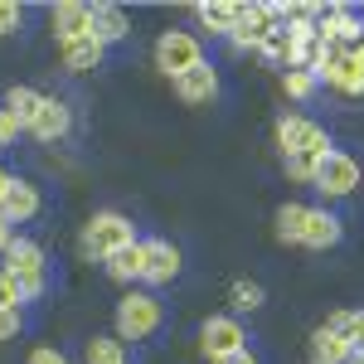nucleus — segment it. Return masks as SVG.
I'll return each instance as SVG.
<instances>
[{"label":"nucleus","mask_w":364,"mask_h":364,"mask_svg":"<svg viewBox=\"0 0 364 364\" xmlns=\"http://www.w3.org/2000/svg\"><path fill=\"white\" fill-rule=\"evenodd\" d=\"M68 127H73V112H68V102L63 97H44V107H39V117H34V136L39 141H63L68 136Z\"/></svg>","instance_id":"obj_13"},{"label":"nucleus","mask_w":364,"mask_h":364,"mask_svg":"<svg viewBox=\"0 0 364 364\" xmlns=\"http://www.w3.org/2000/svg\"><path fill=\"white\" fill-rule=\"evenodd\" d=\"M350 364H364V345H355V350H350Z\"/></svg>","instance_id":"obj_37"},{"label":"nucleus","mask_w":364,"mask_h":364,"mask_svg":"<svg viewBox=\"0 0 364 364\" xmlns=\"http://www.w3.org/2000/svg\"><path fill=\"white\" fill-rule=\"evenodd\" d=\"M316 78L340 87V92H350V97H364V63L350 58V54H340V49H331V58L316 68Z\"/></svg>","instance_id":"obj_9"},{"label":"nucleus","mask_w":364,"mask_h":364,"mask_svg":"<svg viewBox=\"0 0 364 364\" xmlns=\"http://www.w3.org/2000/svg\"><path fill=\"white\" fill-rule=\"evenodd\" d=\"M20 20H25V10H20L15 0H0V34H15Z\"/></svg>","instance_id":"obj_30"},{"label":"nucleus","mask_w":364,"mask_h":364,"mask_svg":"<svg viewBox=\"0 0 364 364\" xmlns=\"http://www.w3.org/2000/svg\"><path fill=\"white\" fill-rule=\"evenodd\" d=\"M326 326H336V331L350 340V345H364V311H336Z\"/></svg>","instance_id":"obj_27"},{"label":"nucleus","mask_w":364,"mask_h":364,"mask_svg":"<svg viewBox=\"0 0 364 364\" xmlns=\"http://www.w3.org/2000/svg\"><path fill=\"white\" fill-rule=\"evenodd\" d=\"M39 107H44V92H34V87H25V83H15L10 92H5V112L20 122V132H29V127H34Z\"/></svg>","instance_id":"obj_17"},{"label":"nucleus","mask_w":364,"mask_h":364,"mask_svg":"<svg viewBox=\"0 0 364 364\" xmlns=\"http://www.w3.org/2000/svg\"><path fill=\"white\" fill-rule=\"evenodd\" d=\"M15 136H20V122L0 107V151H5V146H15Z\"/></svg>","instance_id":"obj_33"},{"label":"nucleus","mask_w":364,"mask_h":364,"mask_svg":"<svg viewBox=\"0 0 364 364\" xmlns=\"http://www.w3.org/2000/svg\"><path fill=\"white\" fill-rule=\"evenodd\" d=\"M127 29H132V20H127L117 5H92V34H97L102 44H117V39H127Z\"/></svg>","instance_id":"obj_21"},{"label":"nucleus","mask_w":364,"mask_h":364,"mask_svg":"<svg viewBox=\"0 0 364 364\" xmlns=\"http://www.w3.org/2000/svg\"><path fill=\"white\" fill-rule=\"evenodd\" d=\"M262 58L272 63V68H282V73H291L296 68V49H291V29H277L267 44H262Z\"/></svg>","instance_id":"obj_22"},{"label":"nucleus","mask_w":364,"mask_h":364,"mask_svg":"<svg viewBox=\"0 0 364 364\" xmlns=\"http://www.w3.org/2000/svg\"><path fill=\"white\" fill-rule=\"evenodd\" d=\"M10 190H15V175L0 166V209H5V199H10Z\"/></svg>","instance_id":"obj_34"},{"label":"nucleus","mask_w":364,"mask_h":364,"mask_svg":"<svg viewBox=\"0 0 364 364\" xmlns=\"http://www.w3.org/2000/svg\"><path fill=\"white\" fill-rule=\"evenodd\" d=\"M25 306V291H20V282L10 277L5 267H0V311H20Z\"/></svg>","instance_id":"obj_29"},{"label":"nucleus","mask_w":364,"mask_h":364,"mask_svg":"<svg viewBox=\"0 0 364 364\" xmlns=\"http://www.w3.org/2000/svg\"><path fill=\"white\" fill-rule=\"evenodd\" d=\"M277 29H287V25L277 20V10H272V5H243V10H238V25H233V34H228V39H233L238 49L262 54V44H267Z\"/></svg>","instance_id":"obj_7"},{"label":"nucleus","mask_w":364,"mask_h":364,"mask_svg":"<svg viewBox=\"0 0 364 364\" xmlns=\"http://www.w3.org/2000/svg\"><path fill=\"white\" fill-rule=\"evenodd\" d=\"M161 321H166V311L151 291H127L117 301V340H151L161 331Z\"/></svg>","instance_id":"obj_2"},{"label":"nucleus","mask_w":364,"mask_h":364,"mask_svg":"<svg viewBox=\"0 0 364 364\" xmlns=\"http://www.w3.org/2000/svg\"><path fill=\"white\" fill-rule=\"evenodd\" d=\"M58 54H63V68H73V73H87V68H97V63H102L107 44H102L97 34H87V39H68V44H58Z\"/></svg>","instance_id":"obj_15"},{"label":"nucleus","mask_w":364,"mask_h":364,"mask_svg":"<svg viewBox=\"0 0 364 364\" xmlns=\"http://www.w3.org/2000/svg\"><path fill=\"white\" fill-rule=\"evenodd\" d=\"M141 248H146V277L151 287H170V282L180 277V248L166 243V238H141Z\"/></svg>","instance_id":"obj_10"},{"label":"nucleus","mask_w":364,"mask_h":364,"mask_svg":"<svg viewBox=\"0 0 364 364\" xmlns=\"http://www.w3.org/2000/svg\"><path fill=\"white\" fill-rule=\"evenodd\" d=\"M175 92H180V102L204 107V102H214V97H219V73H214L209 63H199V68L185 73V78H175Z\"/></svg>","instance_id":"obj_12"},{"label":"nucleus","mask_w":364,"mask_h":364,"mask_svg":"<svg viewBox=\"0 0 364 364\" xmlns=\"http://www.w3.org/2000/svg\"><path fill=\"white\" fill-rule=\"evenodd\" d=\"M228 301H233V311H257L262 306V287L248 277H238L233 287H228Z\"/></svg>","instance_id":"obj_26"},{"label":"nucleus","mask_w":364,"mask_h":364,"mask_svg":"<svg viewBox=\"0 0 364 364\" xmlns=\"http://www.w3.org/2000/svg\"><path fill=\"white\" fill-rule=\"evenodd\" d=\"M277 146L282 156H311V161H326L336 146L326 136V127H316L311 117H282L277 122Z\"/></svg>","instance_id":"obj_3"},{"label":"nucleus","mask_w":364,"mask_h":364,"mask_svg":"<svg viewBox=\"0 0 364 364\" xmlns=\"http://www.w3.org/2000/svg\"><path fill=\"white\" fill-rule=\"evenodd\" d=\"M301 224H306V204H282L277 209V238L282 243H301Z\"/></svg>","instance_id":"obj_24"},{"label":"nucleus","mask_w":364,"mask_h":364,"mask_svg":"<svg viewBox=\"0 0 364 364\" xmlns=\"http://www.w3.org/2000/svg\"><path fill=\"white\" fill-rule=\"evenodd\" d=\"M127 243H136V228H132L127 214H117V209H102V214H92L83 224V252L97 257V262H107V257L122 252Z\"/></svg>","instance_id":"obj_1"},{"label":"nucleus","mask_w":364,"mask_h":364,"mask_svg":"<svg viewBox=\"0 0 364 364\" xmlns=\"http://www.w3.org/2000/svg\"><path fill=\"white\" fill-rule=\"evenodd\" d=\"M238 10H243V5H224V0H204V5H195L199 25L209 29V34H233V25H238Z\"/></svg>","instance_id":"obj_19"},{"label":"nucleus","mask_w":364,"mask_h":364,"mask_svg":"<svg viewBox=\"0 0 364 364\" xmlns=\"http://www.w3.org/2000/svg\"><path fill=\"white\" fill-rule=\"evenodd\" d=\"M83 364H127V350H122V340H117V336H92V340H87Z\"/></svg>","instance_id":"obj_23"},{"label":"nucleus","mask_w":364,"mask_h":364,"mask_svg":"<svg viewBox=\"0 0 364 364\" xmlns=\"http://www.w3.org/2000/svg\"><path fill=\"white\" fill-rule=\"evenodd\" d=\"M204 63V49H199L195 34H185V29H166L161 39H156V68L170 73V78H185L190 68Z\"/></svg>","instance_id":"obj_5"},{"label":"nucleus","mask_w":364,"mask_h":364,"mask_svg":"<svg viewBox=\"0 0 364 364\" xmlns=\"http://www.w3.org/2000/svg\"><path fill=\"white\" fill-rule=\"evenodd\" d=\"M49 20H54V39L58 44L87 39V34H92V5H83V0H63V5L49 10Z\"/></svg>","instance_id":"obj_11"},{"label":"nucleus","mask_w":364,"mask_h":364,"mask_svg":"<svg viewBox=\"0 0 364 364\" xmlns=\"http://www.w3.org/2000/svg\"><path fill=\"white\" fill-rule=\"evenodd\" d=\"M20 331H25V321H20V311H0V345H5V340H15Z\"/></svg>","instance_id":"obj_31"},{"label":"nucleus","mask_w":364,"mask_h":364,"mask_svg":"<svg viewBox=\"0 0 364 364\" xmlns=\"http://www.w3.org/2000/svg\"><path fill=\"white\" fill-rule=\"evenodd\" d=\"M340 243V219L331 209H306V224H301V248H336Z\"/></svg>","instance_id":"obj_14"},{"label":"nucleus","mask_w":364,"mask_h":364,"mask_svg":"<svg viewBox=\"0 0 364 364\" xmlns=\"http://www.w3.org/2000/svg\"><path fill=\"white\" fill-rule=\"evenodd\" d=\"M350 350H355V345L340 336L336 326H321V331L311 336V360L316 364H350Z\"/></svg>","instance_id":"obj_16"},{"label":"nucleus","mask_w":364,"mask_h":364,"mask_svg":"<svg viewBox=\"0 0 364 364\" xmlns=\"http://www.w3.org/2000/svg\"><path fill=\"white\" fill-rule=\"evenodd\" d=\"M107 277H117V282H141L146 277V248H141V238L107 257Z\"/></svg>","instance_id":"obj_18"},{"label":"nucleus","mask_w":364,"mask_h":364,"mask_svg":"<svg viewBox=\"0 0 364 364\" xmlns=\"http://www.w3.org/2000/svg\"><path fill=\"white\" fill-rule=\"evenodd\" d=\"M25 364H68V355H63V350H54V345H39V350H29Z\"/></svg>","instance_id":"obj_32"},{"label":"nucleus","mask_w":364,"mask_h":364,"mask_svg":"<svg viewBox=\"0 0 364 364\" xmlns=\"http://www.w3.org/2000/svg\"><path fill=\"white\" fill-rule=\"evenodd\" d=\"M282 166H287V175H291V180L316 185V166H321V161H311V156H282Z\"/></svg>","instance_id":"obj_28"},{"label":"nucleus","mask_w":364,"mask_h":364,"mask_svg":"<svg viewBox=\"0 0 364 364\" xmlns=\"http://www.w3.org/2000/svg\"><path fill=\"white\" fill-rule=\"evenodd\" d=\"M282 87H287V97H296V102H306L311 92L321 87V78H316L311 68H291V73H282Z\"/></svg>","instance_id":"obj_25"},{"label":"nucleus","mask_w":364,"mask_h":364,"mask_svg":"<svg viewBox=\"0 0 364 364\" xmlns=\"http://www.w3.org/2000/svg\"><path fill=\"white\" fill-rule=\"evenodd\" d=\"M10 243H15V233H10V219L0 214V257H5V248H10Z\"/></svg>","instance_id":"obj_35"},{"label":"nucleus","mask_w":364,"mask_h":364,"mask_svg":"<svg viewBox=\"0 0 364 364\" xmlns=\"http://www.w3.org/2000/svg\"><path fill=\"white\" fill-rule=\"evenodd\" d=\"M5 272L20 282L25 301H39V296H44V248H39V243L15 238V243L5 248Z\"/></svg>","instance_id":"obj_4"},{"label":"nucleus","mask_w":364,"mask_h":364,"mask_svg":"<svg viewBox=\"0 0 364 364\" xmlns=\"http://www.w3.org/2000/svg\"><path fill=\"white\" fill-rule=\"evenodd\" d=\"M199 350H204V360H228V355H238V350H248V331L238 326V316H209L204 326H199Z\"/></svg>","instance_id":"obj_6"},{"label":"nucleus","mask_w":364,"mask_h":364,"mask_svg":"<svg viewBox=\"0 0 364 364\" xmlns=\"http://www.w3.org/2000/svg\"><path fill=\"white\" fill-rule=\"evenodd\" d=\"M355 185H360V161H355L350 151H331V156L316 166V190H321V195L340 199V195H350Z\"/></svg>","instance_id":"obj_8"},{"label":"nucleus","mask_w":364,"mask_h":364,"mask_svg":"<svg viewBox=\"0 0 364 364\" xmlns=\"http://www.w3.org/2000/svg\"><path fill=\"white\" fill-rule=\"evenodd\" d=\"M10 224H25V219H34L39 214V190L29 185V180H15V190H10V199H5V209H0Z\"/></svg>","instance_id":"obj_20"},{"label":"nucleus","mask_w":364,"mask_h":364,"mask_svg":"<svg viewBox=\"0 0 364 364\" xmlns=\"http://www.w3.org/2000/svg\"><path fill=\"white\" fill-rule=\"evenodd\" d=\"M214 364H257L252 350H238V355H228V360H214Z\"/></svg>","instance_id":"obj_36"}]
</instances>
